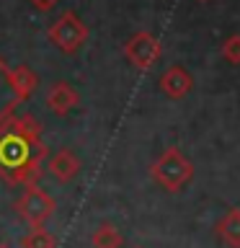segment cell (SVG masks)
I'll list each match as a JSON object with an SVG mask.
<instances>
[{"mask_svg":"<svg viewBox=\"0 0 240 248\" xmlns=\"http://www.w3.org/2000/svg\"><path fill=\"white\" fill-rule=\"evenodd\" d=\"M49 150L42 142V124L31 114H13L0 127V178L31 186L39 181Z\"/></svg>","mask_w":240,"mask_h":248,"instance_id":"6da1fadb","label":"cell"},{"mask_svg":"<svg viewBox=\"0 0 240 248\" xmlns=\"http://www.w3.org/2000/svg\"><path fill=\"white\" fill-rule=\"evenodd\" d=\"M150 176H152V181L158 186H163V189L170 191V194H176V191H183L186 186L191 184L194 163L183 155L181 147L170 145V147H165V150L158 155V160L150 166Z\"/></svg>","mask_w":240,"mask_h":248,"instance_id":"7a4b0ae2","label":"cell"},{"mask_svg":"<svg viewBox=\"0 0 240 248\" xmlns=\"http://www.w3.org/2000/svg\"><path fill=\"white\" fill-rule=\"evenodd\" d=\"M13 209L29 228H44V222L57 209V202L44 189H39L36 184H31V186H23L21 197L13 202Z\"/></svg>","mask_w":240,"mask_h":248,"instance_id":"3957f363","label":"cell"},{"mask_svg":"<svg viewBox=\"0 0 240 248\" xmlns=\"http://www.w3.org/2000/svg\"><path fill=\"white\" fill-rule=\"evenodd\" d=\"M46 36H49V42L57 46L60 52H65V54H75L80 46L88 42V36H90V31L88 26L77 18V13L73 11H65L60 16L57 21L49 26V31H46Z\"/></svg>","mask_w":240,"mask_h":248,"instance_id":"277c9868","label":"cell"},{"mask_svg":"<svg viewBox=\"0 0 240 248\" xmlns=\"http://www.w3.org/2000/svg\"><path fill=\"white\" fill-rule=\"evenodd\" d=\"M160 54H163V44L150 31H137L124 42V57L137 70H150L160 60Z\"/></svg>","mask_w":240,"mask_h":248,"instance_id":"5b68a950","label":"cell"},{"mask_svg":"<svg viewBox=\"0 0 240 248\" xmlns=\"http://www.w3.org/2000/svg\"><path fill=\"white\" fill-rule=\"evenodd\" d=\"M158 85H160V91L165 93L168 98L178 101V98H183V96H189V93H191V88H194V75H191L183 65H170L165 73L160 75Z\"/></svg>","mask_w":240,"mask_h":248,"instance_id":"8992f818","label":"cell"},{"mask_svg":"<svg viewBox=\"0 0 240 248\" xmlns=\"http://www.w3.org/2000/svg\"><path fill=\"white\" fill-rule=\"evenodd\" d=\"M46 168H49V173L57 178L60 184H70L77 173H80L83 163H80V158H77L75 150H70V147H60V150L46 160Z\"/></svg>","mask_w":240,"mask_h":248,"instance_id":"52a82bcc","label":"cell"},{"mask_svg":"<svg viewBox=\"0 0 240 248\" xmlns=\"http://www.w3.org/2000/svg\"><path fill=\"white\" fill-rule=\"evenodd\" d=\"M77 104H80V93L65 80H57L49 91H46V106H49L57 116H67L70 111L77 108Z\"/></svg>","mask_w":240,"mask_h":248,"instance_id":"ba28073f","label":"cell"},{"mask_svg":"<svg viewBox=\"0 0 240 248\" xmlns=\"http://www.w3.org/2000/svg\"><path fill=\"white\" fill-rule=\"evenodd\" d=\"M8 70H11V67H8L5 60L0 57V127H3V124L15 114V108L21 106L18 93L13 91L11 78H8Z\"/></svg>","mask_w":240,"mask_h":248,"instance_id":"9c48e42d","label":"cell"},{"mask_svg":"<svg viewBox=\"0 0 240 248\" xmlns=\"http://www.w3.org/2000/svg\"><path fill=\"white\" fill-rule=\"evenodd\" d=\"M8 78H11V85H13V91L18 93L21 104H23V101H29L31 96H34V91L39 88V75L29 65L11 67V70H8Z\"/></svg>","mask_w":240,"mask_h":248,"instance_id":"30bf717a","label":"cell"},{"mask_svg":"<svg viewBox=\"0 0 240 248\" xmlns=\"http://www.w3.org/2000/svg\"><path fill=\"white\" fill-rule=\"evenodd\" d=\"M217 238L227 248H240V207H230L217 222Z\"/></svg>","mask_w":240,"mask_h":248,"instance_id":"8fae6325","label":"cell"},{"mask_svg":"<svg viewBox=\"0 0 240 248\" xmlns=\"http://www.w3.org/2000/svg\"><path fill=\"white\" fill-rule=\"evenodd\" d=\"M90 246L93 248H121L124 246V235L119 232V228L111 222H101L90 235Z\"/></svg>","mask_w":240,"mask_h":248,"instance_id":"7c38bea8","label":"cell"},{"mask_svg":"<svg viewBox=\"0 0 240 248\" xmlns=\"http://www.w3.org/2000/svg\"><path fill=\"white\" fill-rule=\"evenodd\" d=\"M57 246V240L49 230L44 228H31L26 235L21 238V248H54Z\"/></svg>","mask_w":240,"mask_h":248,"instance_id":"4fadbf2b","label":"cell"},{"mask_svg":"<svg viewBox=\"0 0 240 248\" xmlns=\"http://www.w3.org/2000/svg\"><path fill=\"white\" fill-rule=\"evenodd\" d=\"M222 57L230 65H240V34H232L222 42Z\"/></svg>","mask_w":240,"mask_h":248,"instance_id":"5bb4252c","label":"cell"},{"mask_svg":"<svg viewBox=\"0 0 240 248\" xmlns=\"http://www.w3.org/2000/svg\"><path fill=\"white\" fill-rule=\"evenodd\" d=\"M29 3L34 8H39V11H49V8H54L60 0H29Z\"/></svg>","mask_w":240,"mask_h":248,"instance_id":"9a60e30c","label":"cell"},{"mask_svg":"<svg viewBox=\"0 0 240 248\" xmlns=\"http://www.w3.org/2000/svg\"><path fill=\"white\" fill-rule=\"evenodd\" d=\"M199 3H207V0H199Z\"/></svg>","mask_w":240,"mask_h":248,"instance_id":"2e32d148","label":"cell"}]
</instances>
